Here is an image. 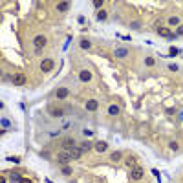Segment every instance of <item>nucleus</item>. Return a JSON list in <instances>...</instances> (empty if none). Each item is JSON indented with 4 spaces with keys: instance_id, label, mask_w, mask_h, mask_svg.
I'll return each instance as SVG.
<instances>
[{
    "instance_id": "nucleus-1",
    "label": "nucleus",
    "mask_w": 183,
    "mask_h": 183,
    "mask_svg": "<svg viewBox=\"0 0 183 183\" xmlns=\"http://www.w3.org/2000/svg\"><path fill=\"white\" fill-rule=\"evenodd\" d=\"M57 161L61 163V165H68V163L72 161V156H70V152L68 150H61L57 154Z\"/></svg>"
},
{
    "instance_id": "nucleus-2",
    "label": "nucleus",
    "mask_w": 183,
    "mask_h": 183,
    "mask_svg": "<svg viewBox=\"0 0 183 183\" xmlns=\"http://www.w3.org/2000/svg\"><path fill=\"white\" fill-rule=\"evenodd\" d=\"M46 42H48V38L44 37V35L35 37V51H37V53H41V51H42V48L46 46Z\"/></svg>"
},
{
    "instance_id": "nucleus-3",
    "label": "nucleus",
    "mask_w": 183,
    "mask_h": 183,
    "mask_svg": "<svg viewBox=\"0 0 183 183\" xmlns=\"http://www.w3.org/2000/svg\"><path fill=\"white\" fill-rule=\"evenodd\" d=\"M156 29H157V33H159L161 37H167V38H176V35H172V33H170V29H169V28H165V26H157Z\"/></svg>"
},
{
    "instance_id": "nucleus-4",
    "label": "nucleus",
    "mask_w": 183,
    "mask_h": 183,
    "mask_svg": "<svg viewBox=\"0 0 183 183\" xmlns=\"http://www.w3.org/2000/svg\"><path fill=\"white\" fill-rule=\"evenodd\" d=\"M130 178H132L134 181H139L141 178H143V169H141V167H136V169H132Z\"/></svg>"
},
{
    "instance_id": "nucleus-5",
    "label": "nucleus",
    "mask_w": 183,
    "mask_h": 183,
    "mask_svg": "<svg viewBox=\"0 0 183 183\" xmlns=\"http://www.w3.org/2000/svg\"><path fill=\"white\" fill-rule=\"evenodd\" d=\"M125 165L128 167V169H136V167H139V163H137L136 156H128L126 159H125Z\"/></svg>"
},
{
    "instance_id": "nucleus-6",
    "label": "nucleus",
    "mask_w": 183,
    "mask_h": 183,
    "mask_svg": "<svg viewBox=\"0 0 183 183\" xmlns=\"http://www.w3.org/2000/svg\"><path fill=\"white\" fill-rule=\"evenodd\" d=\"M73 148H75V141L72 139V137H68V139H64L62 141V150H73Z\"/></svg>"
},
{
    "instance_id": "nucleus-7",
    "label": "nucleus",
    "mask_w": 183,
    "mask_h": 183,
    "mask_svg": "<svg viewBox=\"0 0 183 183\" xmlns=\"http://www.w3.org/2000/svg\"><path fill=\"white\" fill-rule=\"evenodd\" d=\"M51 68H53V61H51V59H44V61L41 62V70L42 72H51Z\"/></svg>"
},
{
    "instance_id": "nucleus-8",
    "label": "nucleus",
    "mask_w": 183,
    "mask_h": 183,
    "mask_svg": "<svg viewBox=\"0 0 183 183\" xmlns=\"http://www.w3.org/2000/svg\"><path fill=\"white\" fill-rule=\"evenodd\" d=\"M97 106H99V103L95 101V99H90V101H86V110H88V112H95Z\"/></svg>"
},
{
    "instance_id": "nucleus-9",
    "label": "nucleus",
    "mask_w": 183,
    "mask_h": 183,
    "mask_svg": "<svg viewBox=\"0 0 183 183\" xmlns=\"http://www.w3.org/2000/svg\"><path fill=\"white\" fill-rule=\"evenodd\" d=\"M49 115H53V117H62V115H64V108H49Z\"/></svg>"
},
{
    "instance_id": "nucleus-10",
    "label": "nucleus",
    "mask_w": 183,
    "mask_h": 183,
    "mask_svg": "<svg viewBox=\"0 0 183 183\" xmlns=\"http://www.w3.org/2000/svg\"><path fill=\"white\" fill-rule=\"evenodd\" d=\"M82 154H84V152H82L79 147H75L73 150H70V156H72V159H79V157H81Z\"/></svg>"
},
{
    "instance_id": "nucleus-11",
    "label": "nucleus",
    "mask_w": 183,
    "mask_h": 183,
    "mask_svg": "<svg viewBox=\"0 0 183 183\" xmlns=\"http://www.w3.org/2000/svg\"><path fill=\"white\" fill-rule=\"evenodd\" d=\"M79 77H81V81H82V82H88V81H92V73L88 72V70H82L81 73H79Z\"/></svg>"
},
{
    "instance_id": "nucleus-12",
    "label": "nucleus",
    "mask_w": 183,
    "mask_h": 183,
    "mask_svg": "<svg viewBox=\"0 0 183 183\" xmlns=\"http://www.w3.org/2000/svg\"><path fill=\"white\" fill-rule=\"evenodd\" d=\"M55 95H57V99H66L68 95H70V92H68L66 88H59V90L55 92Z\"/></svg>"
},
{
    "instance_id": "nucleus-13",
    "label": "nucleus",
    "mask_w": 183,
    "mask_h": 183,
    "mask_svg": "<svg viewBox=\"0 0 183 183\" xmlns=\"http://www.w3.org/2000/svg\"><path fill=\"white\" fill-rule=\"evenodd\" d=\"M15 84L17 86H22V84H26V75H22V73H18V75H15Z\"/></svg>"
},
{
    "instance_id": "nucleus-14",
    "label": "nucleus",
    "mask_w": 183,
    "mask_h": 183,
    "mask_svg": "<svg viewBox=\"0 0 183 183\" xmlns=\"http://www.w3.org/2000/svg\"><path fill=\"white\" fill-rule=\"evenodd\" d=\"M79 148H81L82 152H90L92 148H93V143H90V141H82V143H81V147H79Z\"/></svg>"
},
{
    "instance_id": "nucleus-15",
    "label": "nucleus",
    "mask_w": 183,
    "mask_h": 183,
    "mask_svg": "<svg viewBox=\"0 0 183 183\" xmlns=\"http://www.w3.org/2000/svg\"><path fill=\"white\" fill-rule=\"evenodd\" d=\"M95 150H97V152H106V150H108V145H106L105 141H97V143H95Z\"/></svg>"
},
{
    "instance_id": "nucleus-16",
    "label": "nucleus",
    "mask_w": 183,
    "mask_h": 183,
    "mask_svg": "<svg viewBox=\"0 0 183 183\" xmlns=\"http://www.w3.org/2000/svg\"><path fill=\"white\" fill-rule=\"evenodd\" d=\"M68 9H70V2H59L57 4V11L64 13V11H68Z\"/></svg>"
},
{
    "instance_id": "nucleus-17",
    "label": "nucleus",
    "mask_w": 183,
    "mask_h": 183,
    "mask_svg": "<svg viewBox=\"0 0 183 183\" xmlns=\"http://www.w3.org/2000/svg\"><path fill=\"white\" fill-rule=\"evenodd\" d=\"M108 113H110V115H117V113H119V106H117V105L108 106Z\"/></svg>"
},
{
    "instance_id": "nucleus-18",
    "label": "nucleus",
    "mask_w": 183,
    "mask_h": 183,
    "mask_svg": "<svg viewBox=\"0 0 183 183\" xmlns=\"http://www.w3.org/2000/svg\"><path fill=\"white\" fill-rule=\"evenodd\" d=\"M128 55V49H125V48H119V49H115V57H126Z\"/></svg>"
},
{
    "instance_id": "nucleus-19",
    "label": "nucleus",
    "mask_w": 183,
    "mask_h": 183,
    "mask_svg": "<svg viewBox=\"0 0 183 183\" xmlns=\"http://www.w3.org/2000/svg\"><path fill=\"white\" fill-rule=\"evenodd\" d=\"M121 157H123V154H121V152H113V154L110 156V159H112L113 163H117V161H121Z\"/></svg>"
},
{
    "instance_id": "nucleus-20",
    "label": "nucleus",
    "mask_w": 183,
    "mask_h": 183,
    "mask_svg": "<svg viewBox=\"0 0 183 183\" xmlns=\"http://www.w3.org/2000/svg\"><path fill=\"white\" fill-rule=\"evenodd\" d=\"M106 17H108V15H106L105 9H101V11L97 13V18H99V20H106Z\"/></svg>"
},
{
    "instance_id": "nucleus-21",
    "label": "nucleus",
    "mask_w": 183,
    "mask_h": 183,
    "mask_svg": "<svg viewBox=\"0 0 183 183\" xmlns=\"http://www.w3.org/2000/svg\"><path fill=\"white\" fill-rule=\"evenodd\" d=\"M169 24H170V26H180V18L172 17V18H169Z\"/></svg>"
},
{
    "instance_id": "nucleus-22",
    "label": "nucleus",
    "mask_w": 183,
    "mask_h": 183,
    "mask_svg": "<svg viewBox=\"0 0 183 183\" xmlns=\"http://www.w3.org/2000/svg\"><path fill=\"white\" fill-rule=\"evenodd\" d=\"M62 174H64V176H70V174H72V169H70L68 165H62Z\"/></svg>"
},
{
    "instance_id": "nucleus-23",
    "label": "nucleus",
    "mask_w": 183,
    "mask_h": 183,
    "mask_svg": "<svg viewBox=\"0 0 183 183\" xmlns=\"http://www.w3.org/2000/svg\"><path fill=\"white\" fill-rule=\"evenodd\" d=\"M145 64H147V66H154V64H156V61H154L152 57H147V59H145Z\"/></svg>"
},
{
    "instance_id": "nucleus-24",
    "label": "nucleus",
    "mask_w": 183,
    "mask_h": 183,
    "mask_svg": "<svg viewBox=\"0 0 183 183\" xmlns=\"http://www.w3.org/2000/svg\"><path fill=\"white\" fill-rule=\"evenodd\" d=\"M178 53H180V49H178V48H170V49H169V55H170V57H176Z\"/></svg>"
},
{
    "instance_id": "nucleus-25",
    "label": "nucleus",
    "mask_w": 183,
    "mask_h": 183,
    "mask_svg": "<svg viewBox=\"0 0 183 183\" xmlns=\"http://www.w3.org/2000/svg\"><path fill=\"white\" fill-rule=\"evenodd\" d=\"M81 48L88 49V48H90V41H81Z\"/></svg>"
},
{
    "instance_id": "nucleus-26",
    "label": "nucleus",
    "mask_w": 183,
    "mask_h": 183,
    "mask_svg": "<svg viewBox=\"0 0 183 183\" xmlns=\"http://www.w3.org/2000/svg\"><path fill=\"white\" fill-rule=\"evenodd\" d=\"M11 180H13V181H18V183H20V180H22V178L18 176V174H11Z\"/></svg>"
},
{
    "instance_id": "nucleus-27",
    "label": "nucleus",
    "mask_w": 183,
    "mask_h": 183,
    "mask_svg": "<svg viewBox=\"0 0 183 183\" xmlns=\"http://www.w3.org/2000/svg\"><path fill=\"white\" fill-rule=\"evenodd\" d=\"M176 35H178V37H181V35H183V26H178V31H176Z\"/></svg>"
},
{
    "instance_id": "nucleus-28",
    "label": "nucleus",
    "mask_w": 183,
    "mask_h": 183,
    "mask_svg": "<svg viewBox=\"0 0 183 183\" xmlns=\"http://www.w3.org/2000/svg\"><path fill=\"white\" fill-rule=\"evenodd\" d=\"M101 6H103L101 0H95V2H93V7H101Z\"/></svg>"
},
{
    "instance_id": "nucleus-29",
    "label": "nucleus",
    "mask_w": 183,
    "mask_h": 183,
    "mask_svg": "<svg viewBox=\"0 0 183 183\" xmlns=\"http://www.w3.org/2000/svg\"><path fill=\"white\" fill-rule=\"evenodd\" d=\"M2 126L7 128V126H9V121H7V119H2Z\"/></svg>"
},
{
    "instance_id": "nucleus-30",
    "label": "nucleus",
    "mask_w": 183,
    "mask_h": 183,
    "mask_svg": "<svg viewBox=\"0 0 183 183\" xmlns=\"http://www.w3.org/2000/svg\"><path fill=\"white\" fill-rule=\"evenodd\" d=\"M170 148H172V150H176V148H178V143L172 141V143H170Z\"/></svg>"
},
{
    "instance_id": "nucleus-31",
    "label": "nucleus",
    "mask_w": 183,
    "mask_h": 183,
    "mask_svg": "<svg viewBox=\"0 0 183 183\" xmlns=\"http://www.w3.org/2000/svg\"><path fill=\"white\" fill-rule=\"evenodd\" d=\"M20 183H31V180H28V178H22Z\"/></svg>"
}]
</instances>
